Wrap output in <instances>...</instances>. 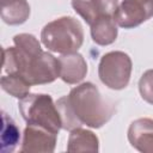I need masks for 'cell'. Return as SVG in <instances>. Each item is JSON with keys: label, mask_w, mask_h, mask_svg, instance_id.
<instances>
[{"label": "cell", "mask_w": 153, "mask_h": 153, "mask_svg": "<svg viewBox=\"0 0 153 153\" xmlns=\"http://www.w3.org/2000/svg\"><path fill=\"white\" fill-rule=\"evenodd\" d=\"M16 47L4 49V71L23 78L30 85L47 84L60 76V61L41 49L38 41L27 33L13 38Z\"/></svg>", "instance_id": "1"}, {"label": "cell", "mask_w": 153, "mask_h": 153, "mask_svg": "<svg viewBox=\"0 0 153 153\" xmlns=\"http://www.w3.org/2000/svg\"><path fill=\"white\" fill-rule=\"evenodd\" d=\"M14 121L2 112V130H1V151L2 153H11L17 147L20 135Z\"/></svg>", "instance_id": "13"}, {"label": "cell", "mask_w": 153, "mask_h": 153, "mask_svg": "<svg viewBox=\"0 0 153 153\" xmlns=\"http://www.w3.org/2000/svg\"><path fill=\"white\" fill-rule=\"evenodd\" d=\"M1 86L6 92L12 94L13 97L24 98L25 96L29 94V90L31 85L18 75L8 74L1 78Z\"/></svg>", "instance_id": "14"}, {"label": "cell", "mask_w": 153, "mask_h": 153, "mask_svg": "<svg viewBox=\"0 0 153 153\" xmlns=\"http://www.w3.org/2000/svg\"><path fill=\"white\" fill-rule=\"evenodd\" d=\"M153 16V0H123L117 7L114 19L124 29L140 25Z\"/></svg>", "instance_id": "6"}, {"label": "cell", "mask_w": 153, "mask_h": 153, "mask_svg": "<svg viewBox=\"0 0 153 153\" xmlns=\"http://www.w3.org/2000/svg\"><path fill=\"white\" fill-rule=\"evenodd\" d=\"M56 106L62 128L67 130H74L84 124L99 128L114 114V106L102 99L98 88L91 82L73 88L69 96L56 102Z\"/></svg>", "instance_id": "2"}, {"label": "cell", "mask_w": 153, "mask_h": 153, "mask_svg": "<svg viewBox=\"0 0 153 153\" xmlns=\"http://www.w3.org/2000/svg\"><path fill=\"white\" fill-rule=\"evenodd\" d=\"M43 44L60 54H73L81 47L84 32L81 24L72 17H62L47 24L41 33Z\"/></svg>", "instance_id": "3"}, {"label": "cell", "mask_w": 153, "mask_h": 153, "mask_svg": "<svg viewBox=\"0 0 153 153\" xmlns=\"http://www.w3.org/2000/svg\"><path fill=\"white\" fill-rule=\"evenodd\" d=\"M133 147L141 152H153V121L142 118L133 122L128 131Z\"/></svg>", "instance_id": "9"}, {"label": "cell", "mask_w": 153, "mask_h": 153, "mask_svg": "<svg viewBox=\"0 0 153 153\" xmlns=\"http://www.w3.org/2000/svg\"><path fill=\"white\" fill-rule=\"evenodd\" d=\"M139 90L142 99L153 104V69L147 71L139 81Z\"/></svg>", "instance_id": "15"}, {"label": "cell", "mask_w": 153, "mask_h": 153, "mask_svg": "<svg viewBox=\"0 0 153 153\" xmlns=\"http://www.w3.org/2000/svg\"><path fill=\"white\" fill-rule=\"evenodd\" d=\"M56 135L42 127L30 126L25 128L22 152H53Z\"/></svg>", "instance_id": "8"}, {"label": "cell", "mask_w": 153, "mask_h": 153, "mask_svg": "<svg viewBox=\"0 0 153 153\" xmlns=\"http://www.w3.org/2000/svg\"><path fill=\"white\" fill-rule=\"evenodd\" d=\"M30 14V7L25 0H1V18L5 23L22 24Z\"/></svg>", "instance_id": "11"}, {"label": "cell", "mask_w": 153, "mask_h": 153, "mask_svg": "<svg viewBox=\"0 0 153 153\" xmlns=\"http://www.w3.org/2000/svg\"><path fill=\"white\" fill-rule=\"evenodd\" d=\"M60 78L68 84H74L80 81L87 72L86 62L84 61L82 56L73 53V54H65L60 59Z\"/></svg>", "instance_id": "10"}, {"label": "cell", "mask_w": 153, "mask_h": 153, "mask_svg": "<svg viewBox=\"0 0 153 153\" xmlns=\"http://www.w3.org/2000/svg\"><path fill=\"white\" fill-rule=\"evenodd\" d=\"M131 61L129 56L121 51L105 54L99 63V78L110 88L121 90L129 82Z\"/></svg>", "instance_id": "5"}, {"label": "cell", "mask_w": 153, "mask_h": 153, "mask_svg": "<svg viewBox=\"0 0 153 153\" xmlns=\"http://www.w3.org/2000/svg\"><path fill=\"white\" fill-rule=\"evenodd\" d=\"M91 35L92 39L100 45L112 43L117 36L116 22L114 17H103L94 22L91 25Z\"/></svg>", "instance_id": "12"}, {"label": "cell", "mask_w": 153, "mask_h": 153, "mask_svg": "<svg viewBox=\"0 0 153 153\" xmlns=\"http://www.w3.org/2000/svg\"><path fill=\"white\" fill-rule=\"evenodd\" d=\"M72 6L91 26L103 17H114L117 0H72Z\"/></svg>", "instance_id": "7"}, {"label": "cell", "mask_w": 153, "mask_h": 153, "mask_svg": "<svg viewBox=\"0 0 153 153\" xmlns=\"http://www.w3.org/2000/svg\"><path fill=\"white\" fill-rule=\"evenodd\" d=\"M23 118L30 126L42 127L54 134L62 128L57 106L48 94H27L18 103Z\"/></svg>", "instance_id": "4"}]
</instances>
